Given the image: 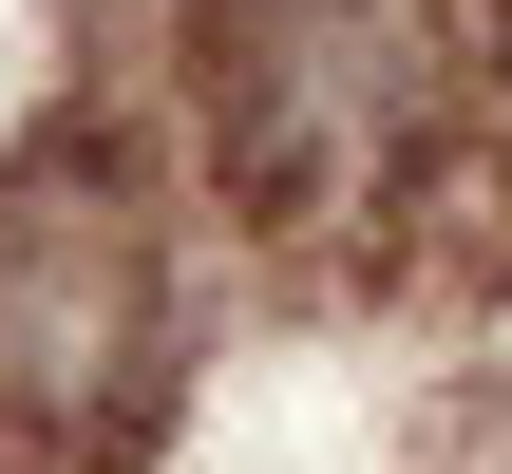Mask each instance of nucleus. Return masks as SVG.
<instances>
[{"label":"nucleus","mask_w":512,"mask_h":474,"mask_svg":"<svg viewBox=\"0 0 512 474\" xmlns=\"http://www.w3.org/2000/svg\"><path fill=\"white\" fill-rule=\"evenodd\" d=\"M456 0H190V133L266 247H380L456 171Z\"/></svg>","instance_id":"nucleus-1"},{"label":"nucleus","mask_w":512,"mask_h":474,"mask_svg":"<svg viewBox=\"0 0 512 474\" xmlns=\"http://www.w3.org/2000/svg\"><path fill=\"white\" fill-rule=\"evenodd\" d=\"M171 418V190L133 133L57 114L0 171V456L114 474Z\"/></svg>","instance_id":"nucleus-2"}]
</instances>
